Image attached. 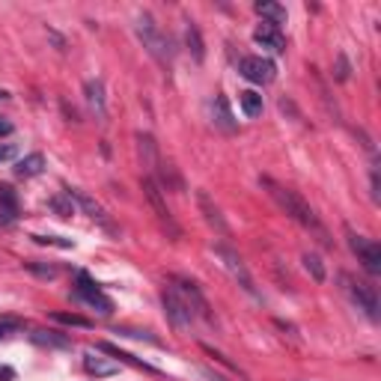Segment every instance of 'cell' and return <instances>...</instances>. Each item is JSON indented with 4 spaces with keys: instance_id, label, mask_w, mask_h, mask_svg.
I'll return each instance as SVG.
<instances>
[{
    "instance_id": "cell-20",
    "label": "cell",
    "mask_w": 381,
    "mask_h": 381,
    "mask_svg": "<svg viewBox=\"0 0 381 381\" xmlns=\"http://www.w3.org/2000/svg\"><path fill=\"white\" fill-rule=\"evenodd\" d=\"M42 170H45V155H39V152H33V155H27V158H21L15 164V176H21V179H33Z\"/></svg>"
},
{
    "instance_id": "cell-33",
    "label": "cell",
    "mask_w": 381,
    "mask_h": 381,
    "mask_svg": "<svg viewBox=\"0 0 381 381\" xmlns=\"http://www.w3.org/2000/svg\"><path fill=\"white\" fill-rule=\"evenodd\" d=\"M337 81H349V60H345V54L337 57Z\"/></svg>"
},
{
    "instance_id": "cell-24",
    "label": "cell",
    "mask_w": 381,
    "mask_h": 381,
    "mask_svg": "<svg viewBox=\"0 0 381 381\" xmlns=\"http://www.w3.org/2000/svg\"><path fill=\"white\" fill-rule=\"evenodd\" d=\"M98 349L102 352H107V354H114V357H119V364H131V366H140V369H147V373H158L155 366H149V364H143V361H137L134 354H128V352H119L117 345H110V343H98Z\"/></svg>"
},
{
    "instance_id": "cell-12",
    "label": "cell",
    "mask_w": 381,
    "mask_h": 381,
    "mask_svg": "<svg viewBox=\"0 0 381 381\" xmlns=\"http://www.w3.org/2000/svg\"><path fill=\"white\" fill-rule=\"evenodd\" d=\"M253 39H256V45H262V48L274 51V54L286 51V39H283V33H280V27L268 24V21H262V24L253 30Z\"/></svg>"
},
{
    "instance_id": "cell-23",
    "label": "cell",
    "mask_w": 381,
    "mask_h": 381,
    "mask_svg": "<svg viewBox=\"0 0 381 381\" xmlns=\"http://www.w3.org/2000/svg\"><path fill=\"white\" fill-rule=\"evenodd\" d=\"M253 9L262 18H268V24H274V27H280L286 21V6H280V3H256Z\"/></svg>"
},
{
    "instance_id": "cell-10",
    "label": "cell",
    "mask_w": 381,
    "mask_h": 381,
    "mask_svg": "<svg viewBox=\"0 0 381 381\" xmlns=\"http://www.w3.org/2000/svg\"><path fill=\"white\" fill-rule=\"evenodd\" d=\"M239 72L253 84H271L274 75H277V66L265 57H241Z\"/></svg>"
},
{
    "instance_id": "cell-3",
    "label": "cell",
    "mask_w": 381,
    "mask_h": 381,
    "mask_svg": "<svg viewBox=\"0 0 381 381\" xmlns=\"http://www.w3.org/2000/svg\"><path fill=\"white\" fill-rule=\"evenodd\" d=\"M340 283H343V289H345V295H349L354 304H357V310H364L369 319H378V295H375V286H369V283H364V280H357V277H352V274H340Z\"/></svg>"
},
{
    "instance_id": "cell-37",
    "label": "cell",
    "mask_w": 381,
    "mask_h": 381,
    "mask_svg": "<svg viewBox=\"0 0 381 381\" xmlns=\"http://www.w3.org/2000/svg\"><path fill=\"white\" fill-rule=\"evenodd\" d=\"M206 378H209V381H223L218 373H206Z\"/></svg>"
},
{
    "instance_id": "cell-31",
    "label": "cell",
    "mask_w": 381,
    "mask_h": 381,
    "mask_svg": "<svg viewBox=\"0 0 381 381\" xmlns=\"http://www.w3.org/2000/svg\"><path fill=\"white\" fill-rule=\"evenodd\" d=\"M21 328H24V322L15 319V316H3V319H0V337H6V334H15V331H21Z\"/></svg>"
},
{
    "instance_id": "cell-30",
    "label": "cell",
    "mask_w": 381,
    "mask_h": 381,
    "mask_svg": "<svg viewBox=\"0 0 381 381\" xmlns=\"http://www.w3.org/2000/svg\"><path fill=\"white\" fill-rule=\"evenodd\" d=\"M54 319L63 322V324H75V328H89V319L75 316V313H54Z\"/></svg>"
},
{
    "instance_id": "cell-38",
    "label": "cell",
    "mask_w": 381,
    "mask_h": 381,
    "mask_svg": "<svg viewBox=\"0 0 381 381\" xmlns=\"http://www.w3.org/2000/svg\"><path fill=\"white\" fill-rule=\"evenodd\" d=\"M0 98H9V93H6V89H0Z\"/></svg>"
},
{
    "instance_id": "cell-28",
    "label": "cell",
    "mask_w": 381,
    "mask_h": 381,
    "mask_svg": "<svg viewBox=\"0 0 381 381\" xmlns=\"http://www.w3.org/2000/svg\"><path fill=\"white\" fill-rule=\"evenodd\" d=\"M36 244H54V248H75V241L60 239V235H30Z\"/></svg>"
},
{
    "instance_id": "cell-27",
    "label": "cell",
    "mask_w": 381,
    "mask_h": 381,
    "mask_svg": "<svg viewBox=\"0 0 381 381\" xmlns=\"http://www.w3.org/2000/svg\"><path fill=\"white\" fill-rule=\"evenodd\" d=\"M301 262H304V268L313 274L316 283H324V265H322V260H319L316 253H304V260H301Z\"/></svg>"
},
{
    "instance_id": "cell-32",
    "label": "cell",
    "mask_w": 381,
    "mask_h": 381,
    "mask_svg": "<svg viewBox=\"0 0 381 381\" xmlns=\"http://www.w3.org/2000/svg\"><path fill=\"white\" fill-rule=\"evenodd\" d=\"M27 268L33 274H39V277H45V280H51V277H57V268L54 265H39V262H27Z\"/></svg>"
},
{
    "instance_id": "cell-26",
    "label": "cell",
    "mask_w": 381,
    "mask_h": 381,
    "mask_svg": "<svg viewBox=\"0 0 381 381\" xmlns=\"http://www.w3.org/2000/svg\"><path fill=\"white\" fill-rule=\"evenodd\" d=\"M48 206L57 211L60 218H72L75 215V206H72V197L69 194H57V197H51L48 200Z\"/></svg>"
},
{
    "instance_id": "cell-2",
    "label": "cell",
    "mask_w": 381,
    "mask_h": 381,
    "mask_svg": "<svg viewBox=\"0 0 381 381\" xmlns=\"http://www.w3.org/2000/svg\"><path fill=\"white\" fill-rule=\"evenodd\" d=\"M134 30H137L143 48H147L152 57L164 66V69H170V66H173V57H176V45H173V39L167 36V33H164L158 24H155L152 15H140L137 24H134Z\"/></svg>"
},
{
    "instance_id": "cell-5",
    "label": "cell",
    "mask_w": 381,
    "mask_h": 381,
    "mask_svg": "<svg viewBox=\"0 0 381 381\" xmlns=\"http://www.w3.org/2000/svg\"><path fill=\"white\" fill-rule=\"evenodd\" d=\"M345 239H349V248L357 256V262H361L373 277L381 274V248L378 244L373 239H366V235H357L354 230H345Z\"/></svg>"
},
{
    "instance_id": "cell-29",
    "label": "cell",
    "mask_w": 381,
    "mask_h": 381,
    "mask_svg": "<svg viewBox=\"0 0 381 381\" xmlns=\"http://www.w3.org/2000/svg\"><path fill=\"white\" fill-rule=\"evenodd\" d=\"M203 349H206V354H211V357H215V361H221V364H223V366H227V369H232V373H235V375H239V378H244V381H248V375H244V373H241V369H239V366H235V364H230V357H227V354H221V352H215V349H211V345H203Z\"/></svg>"
},
{
    "instance_id": "cell-22",
    "label": "cell",
    "mask_w": 381,
    "mask_h": 381,
    "mask_svg": "<svg viewBox=\"0 0 381 381\" xmlns=\"http://www.w3.org/2000/svg\"><path fill=\"white\" fill-rule=\"evenodd\" d=\"M239 105H241V110H244V114H248L251 119L262 117V96L253 93V89H244V93H239Z\"/></svg>"
},
{
    "instance_id": "cell-11",
    "label": "cell",
    "mask_w": 381,
    "mask_h": 381,
    "mask_svg": "<svg viewBox=\"0 0 381 381\" xmlns=\"http://www.w3.org/2000/svg\"><path fill=\"white\" fill-rule=\"evenodd\" d=\"M66 194H69V197H72V203H77V206H81V209L87 211V215H89V218H93V221H98V223H102V227H105V230H110V232H117V230H114V223H110V218H107V211H105L102 206H98V203H96V200H93V197H89V194H84V190H77V188H69V190H66Z\"/></svg>"
},
{
    "instance_id": "cell-14",
    "label": "cell",
    "mask_w": 381,
    "mask_h": 381,
    "mask_svg": "<svg viewBox=\"0 0 381 381\" xmlns=\"http://www.w3.org/2000/svg\"><path fill=\"white\" fill-rule=\"evenodd\" d=\"M197 200H200V209H203V215H206V221L211 223V227H215L221 235H230V227H227V223H223V218H221V209H218L215 203H211L206 190H200Z\"/></svg>"
},
{
    "instance_id": "cell-15",
    "label": "cell",
    "mask_w": 381,
    "mask_h": 381,
    "mask_svg": "<svg viewBox=\"0 0 381 381\" xmlns=\"http://www.w3.org/2000/svg\"><path fill=\"white\" fill-rule=\"evenodd\" d=\"M18 218V197L9 185H0V223H13Z\"/></svg>"
},
{
    "instance_id": "cell-36",
    "label": "cell",
    "mask_w": 381,
    "mask_h": 381,
    "mask_svg": "<svg viewBox=\"0 0 381 381\" xmlns=\"http://www.w3.org/2000/svg\"><path fill=\"white\" fill-rule=\"evenodd\" d=\"M6 134H13V122H6L0 117V137H6Z\"/></svg>"
},
{
    "instance_id": "cell-19",
    "label": "cell",
    "mask_w": 381,
    "mask_h": 381,
    "mask_svg": "<svg viewBox=\"0 0 381 381\" xmlns=\"http://www.w3.org/2000/svg\"><path fill=\"white\" fill-rule=\"evenodd\" d=\"M30 340L36 345H48V349H72V340L60 331H33Z\"/></svg>"
},
{
    "instance_id": "cell-1",
    "label": "cell",
    "mask_w": 381,
    "mask_h": 381,
    "mask_svg": "<svg viewBox=\"0 0 381 381\" xmlns=\"http://www.w3.org/2000/svg\"><path fill=\"white\" fill-rule=\"evenodd\" d=\"M262 188H268V194H271V200H274V203H277L280 209L286 211L289 218H292V221H298V223H301V227H304V230L316 232V235H319V241L324 244V248H331L334 241H331L328 230L322 227V221L316 218V211H313V209L304 203V197H301V194H295V190H292V188H286V185H277L274 179H268V176H262Z\"/></svg>"
},
{
    "instance_id": "cell-4",
    "label": "cell",
    "mask_w": 381,
    "mask_h": 381,
    "mask_svg": "<svg viewBox=\"0 0 381 381\" xmlns=\"http://www.w3.org/2000/svg\"><path fill=\"white\" fill-rule=\"evenodd\" d=\"M75 298L81 301V304L87 307H96L102 316H110L114 313V301H110L102 289H98V283L93 277H89L87 271H77V286H75Z\"/></svg>"
},
{
    "instance_id": "cell-17",
    "label": "cell",
    "mask_w": 381,
    "mask_h": 381,
    "mask_svg": "<svg viewBox=\"0 0 381 381\" xmlns=\"http://www.w3.org/2000/svg\"><path fill=\"white\" fill-rule=\"evenodd\" d=\"M84 93H87V102L89 107L98 114V119L107 117V107H105V84L102 81H87L84 84Z\"/></svg>"
},
{
    "instance_id": "cell-8",
    "label": "cell",
    "mask_w": 381,
    "mask_h": 381,
    "mask_svg": "<svg viewBox=\"0 0 381 381\" xmlns=\"http://www.w3.org/2000/svg\"><path fill=\"white\" fill-rule=\"evenodd\" d=\"M143 194H147V200H149V206L155 209V215H158V221L164 223L167 230H170V235H182V230H179V223L173 221V215H170V209H167V203H164V190L158 188V182H155L152 176H147L143 179Z\"/></svg>"
},
{
    "instance_id": "cell-34",
    "label": "cell",
    "mask_w": 381,
    "mask_h": 381,
    "mask_svg": "<svg viewBox=\"0 0 381 381\" xmlns=\"http://www.w3.org/2000/svg\"><path fill=\"white\" fill-rule=\"evenodd\" d=\"M15 155H18V149L13 147V143H3V147H0V164H3V161H13Z\"/></svg>"
},
{
    "instance_id": "cell-6",
    "label": "cell",
    "mask_w": 381,
    "mask_h": 381,
    "mask_svg": "<svg viewBox=\"0 0 381 381\" xmlns=\"http://www.w3.org/2000/svg\"><path fill=\"white\" fill-rule=\"evenodd\" d=\"M161 304H164V313L167 319H170V324L176 331H188L190 322H194V313H190V307L185 304V298L176 292L173 286H167L161 292Z\"/></svg>"
},
{
    "instance_id": "cell-18",
    "label": "cell",
    "mask_w": 381,
    "mask_h": 381,
    "mask_svg": "<svg viewBox=\"0 0 381 381\" xmlns=\"http://www.w3.org/2000/svg\"><path fill=\"white\" fill-rule=\"evenodd\" d=\"M137 152H140V161L147 170H155L158 167V147H155V140H152V134H137Z\"/></svg>"
},
{
    "instance_id": "cell-9",
    "label": "cell",
    "mask_w": 381,
    "mask_h": 381,
    "mask_svg": "<svg viewBox=\"0 0 381 381\" xmlns=\"http://www.w3.org/2000/svg\"><path fill=\"white\" fill-rule=\"evenodd\" d=\"M215 253L221 256L223 260V268H227V271L239 280V286L244 289V292H251V295H256V286H253V277H251V271L248 268H244V262H241V256L235 253L232 248H227V244H218L215 248Z\"/></svg>"
},
{
    "instance_id": "cell-21",
    "label": "cell",
    "mask_w": 381,
    "mask_h": 381,
    "mask_svg": "<svg viewBox=\"0 0 381 381\" xmlns=\"http://www.w3.org/2000/svg\"><path fill=\"white\" fill-rule=\"evenodd\" d=\"M185 45H188V51L194 54L197 63L206 57V45H203V36H200V30H197L194 21H188V24H185Z\"/></svg>"
},
{
    "instance_id": "cell-7",
    "label": "cell",
    "mask_w": 381,
    "mask_h": 381,
    "mask_svg": "<svg viewBox=\"0 0 381 381\" xmlns=\"http://www.w3.org/2000/svg\"><path fill=\"white\" fill-rule=\"evenodd\" d=\"M170 283H173L176 292L185 298V304L190 307V313H194V316H200V319L211 322V307H209L206 295L200 292V286L194 283V280H185V277H170Z\"/></svg>"
},
{
    "instance_id": "cell-25",
    "label": "cell",
    "mask_w": 381,
    "mask_h": 381,
    "mask_svg": "<svg viewBox=\"0 0 381 381\" xmlns=\"http://www.w3.org/2000/svg\"><path fill=\"white\" fill-rule=\"evenodd\" d=\"M215 126H221L223 131H235V122H232V114H230V105H227V98H223V96L215 98Z\"/></svg>"
},
{
    "instance_id": "cell-16",
    "label": "cell",
    "mask_w": 381,
    "mask_h": 381,
    "mask_svg": "<svg viewBox=\"0 0 381 381\" xmlns=\"http://www.w3.org/2000/svg\"><path fill=\"white\" fill-rule=\"evenodd\" d=\"M155 173H158V188H167V190H185V182H182V176L176 173V167L173 164H167V161H158V167H155Z\"/></svg>"
},
{
    "instance_id": "cell-13",
    "label": "cell",
    "mask_w": 381,
    "mask_h": 381,
    "mask_svg": "<svg viewBox=\"0 0 381 381\" xmlns=\"http://www.w3.org/2000/svg\"><path fill=\"white\" fill-rule=\"evenodd\" d=\"M84 369L96 378H107V375H117L119 373V364L117 361H107V357H98L96 352H87L84 354Z\"/></svg>"
},
{
    "instance_id": "cell-35",
    "label": "cell",
    "mask_w": 381,
    "mask_h": 381,
    "mask_svg": "<svg viewBox=\"0 0 381 381\" xmlns=\"http://www.w3.org/2000/svg\"><path fill=\"white\" fill-rule=\"evenodd\" d=\"M15 378V369H9V366H0V381H13Z\"/></svg>"
}]
</instances>
